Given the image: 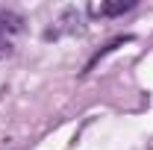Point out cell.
I'll return each mask as SVG.
<instances>
[{"label":"cell","instance_id":"277c9868","mask_svg":"<svg viewBox=\"0 0 153 150\" xmlns=\"http://www.w3.org/2000/svg\"><path fill=\"white\" fill-rule=\"evenodd\" d=\"M9 56H12V41L0 36V59H9Z\"/></svg>","mask_w":153,"mask_h":150},{"label":"cell","instance_id":"7a4b0ae2","mask_svg":"<svg viewBox=\"0 0 153 150\" xmlns=\"http://www.w3.org/2000/svg\"><path fill=\"white\" fill-rule=\"evenodd\" d=\"M24 30V18L12 9H0V36L9 38V36H18Z\"/></svg>","mask_w":153,"mask_h":150},{"label":"cell","instance_id":"6da1fadb","mask_svg":"<svg viewBox=\"0 0 153 150\" xmlns=\"http://www.w3.org/2000/svg\"><path fill=\"white\" fill-rule=\"evenodd\" d=\"M130 9H135V0H103V3H91L88 6V12L94 18H115V15H124Z\"/></svg>","mask_w":153,"mask_h":150},{"label":"cell","instance_id":"3957f363","mask_svg":"<svg viewBox=\"0 0 153 150\" xmlns=\"http://www.w3.org/2000/svg\"><path fill=\"white\" fill-rule=\"evenodd\" d=\"M127 41H133V36H118V38H112V41H109L106 47H100V50H97L94 56L88 59V65H85V71H91V68H94V65H97V62H100L103 56H109L112 50H118V47H121V44H127Z\"/></svg>","mask_w":153,"mask_h":150}]
</instances>
